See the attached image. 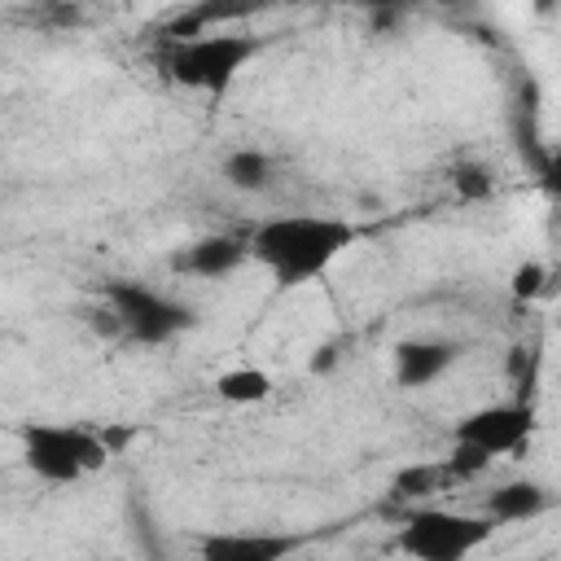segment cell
I'll return each instance as SVG.
<instances>
[{
    "label": "cell",
    "mask_w": 561,
    "mask_h": 561,
    "mask_svg": "<svg viewBox=\"0 0 561 561\" xmlns=\"http://www.w3.org/2000/svg\"><path fill=\"white\" fill-rule=\"evenodd\" d=\"M92 329H96L101 337H123V329H118V320H114L110 307H96V311H92Z\"/></svg>",
    "instance_id": "e0dca14e"
},
{
    "label": "cell",
    "mask_w": 561,
    "mask_h": 561,
    "mask_svg": "<svg viewBox=\"0 0 561 561\" xmlns=\"http://www.w3.org/2000/svg\"><path fill=\"white\" fill-rule=\"evenodd\" d=\"M219 180H224L232 193H263V188L276 180V162H272V153H263V149H254V145H241V149L224 153Z\"/></svg>",
    "instance_id": "8fae6325"
},
{
    "label": "cell",
    "mask_w": 561,
    "mask_h": 561,
    "mask_svg": "<svg viewBox=\"0 0 561 561\" xmlns=\"http://www.w3.org/2000/svg\"><path fill=\"white\" fill-rule=\"evenodd\" d=\"M259 39L241 35V31H202L188 39H162L158 48V70L167 83L188 88V92H206V96H224L237 75L254 61Z\"/></svg>",
    "instance_id": "7a4b0ae2"
},
{
    "label": "cell",
    "mask_w": 561,
    "mask_h": 561,
    "mask_svg": "<svg viewBox=\"0 0 561 561\" xmlns=\"http://www.w3.org/2000/svg\"><path fill=\"white\" fill-rule=\"evenodd\" d=\"M456 443L465 447H478L482 456H513L522 451L530 438H535V408L526 399H508V403H486V408H473L469 416L456 421L451 430Z\"/></svg>",
    "instance_id": "8992f818"
},
{
    "label": "cell",
    "mask_w": 561,
    "mask_h": 561,
    "mask_svg": "<svg viewBox=\"0 0 561 561\" xmlns=\"http://www.w3.org/2000/svg\"><path fill=\"white\" fill-rule=\"evenodd\" d=\"M508 289H513V298H539L543 289H548V267L543 263H535V259H526V263H517L513 267V280H508Z\"/></svg>",
    "instance_id": "9a60e30c"
},
{
    "label": "cell",
    "mask_w": 561,
    "mask_h": 561,
    "mask_svg": "<svg viewBox=\"0 0 561 561\" xmlns=\"http://www.w3.org/2000/svg\"><path fill=\"white\" fill-rule=\"evenodd\" d=\"M456 359H460V342H447V337H403L394 346V381L403 390H425Z\"/></svg>",
    "instance_id": "ba28073f"
},
{
    "label": "cell",
    "mask_w": 561,
    "mask_h": 561,
    "mask_svg": "<svg viewBox=\"0 0 561 561\" xmlns=\"http://www.w3.org/2000/svg\"><path fill=\"white\" fill-rule=\"evenodd\" d=\"M245 259H250L245 237H237V232H210V237L188 241L180 254H171V267L175 272H188L197 280H219V276H232Z\"/></svg>",
    "instance_id": "9c48e42d"
},
{
    "label": "cell",
    "mask_w": 561,
    "mask_h": 561,
    "mask_svg": "<svg viewBox=\"0 0 561 561\" xmlns=\"http://www.w3.org/2000/svg\"><path fill=\"white\" fill-rule=\"evenodd\" d=\"M105 307L114 311L118 329L127 342H140V346H167L175 342L180 333H188L197 324L193 307L145 285V280H131V276H118V280H105Z\"/></svg>",
    "instance_id": "277c9868"
},
{
    "label": "cell",
    "mask_w": 561,
    "mask_h": 561,
    "mask_svg": "<svg viewBox=\"0 0 561 561\" xmlns=\"http://www.w3.org/2000/svg\"><path fill=\"white\" fill-rule=\"evenodd\" d=\"M355 241H359V228L342 215H272L245 237L250 259L280 289L324 276Z\"/></svg>",
    "instance_id": "6da1fadb"
},
{
    "label": "cell",
    "mask_w": 561,
    "mask_h": 561,
    "mask_svg": "<svg viewBox=\"0 0 561 561\" xmlns=\"http://www.w3.org/2000/svg\"><path fill=\"white\" fill-rule=\"evenodd\" d=\"M451 188H456L460 197L478 202V197H486V193H491V175H486V167H482V162H460V167L451 171Z\"/></svg>",
    "instance_id": "2e32d148"
},
{
    "label": "cell",
    "mask_w": 561,
    "mask_h": 561,
    "mask_svg": "<svg viewBox=\"0 0 561 561\" xmlns=\"http://www.w3.org/2000/svg\"><path fill=\"white\" fill-rule=\"evenodd\" d=\"M443 482H447L443 465H425V460H416V465H403V469L390 478V495L403 500V504H421V500L434 495Z\"/></svg>",
    "instance_id": "4fadbf2b"
},
{
    "label": "cell",
    "mask_w": 561,
    "mask_h": 561,
    "mask_svg": "<svg viewBox=\"0 0 561 561\" xmlns=\"http://www.w3.org/2000/svg\"><path fill=\"white\" fill-rule=\"evenodd\" d=\"M337 364V346H320V355H311V373H329Z\"/></svg>",
    "instance_id": "ac0fdd59"
},
{
    "label": "cell",
    "mask_w": 561,
    "mask_h": 561,
    "mask_svg": "<svg viewBox=\"0 0 561 561\" xmlns=\"http://www.w3.org/2000/svg\"><path fill=\"white\" fill-rule=\"evenodd\" d=\"M18 456H22L26 473H35L39 482H48V486H75L88 473L105 469L110 443L101 434H92L88 425L26 421L18 430Z\"/></svg>",
    "instance_id": "3957f363"
},
{
    "label": "cell",
    "mask_w": 561,
    "mask_h": 561,
    "mask_svg": "<svg viewBox=\"0 0 561 561\" xmlns=\"http://www.w3.org/2000/svg\"><path fill=\"white\" fill-rule=\"evenodd\" d=\"M552 508V491L535 478H513V482H500L495 491H486L482 500V517H491L495 526H513V522H530L539 513Z\"/></svg>",
    "instance_id": "30bf717a"
},
{
    "label": "cell",
    "mask_w": 561,
    "mask_h": 561,
    "mask_svg": "<svg viewBox=\"0 0 561 561\" xmlns=\"http://www.w3.org/2000/svg\"><path fill=\"white\" fill-rule=\"evenodd\" d=\"M491 535H495V522L482 513L412 508V513H403L394 548L412 561H469Z\"/></svg>",
    "instance_id": "5b68a950"
},
{
    "label": "cell",
    "mask_w": 561,
    "mask_h": 561,
    "mask_svg": "<svg viewBox=\"0 0 561 561\" xmlns=\"http://www.w3.org/2000/svg\"><path fill=\"white\" fill-rule=\"evenodd\" d=\"M298 543L285 530H210L197 543V561H289Z\"/></svg>",
    "instance_id": "52a82bcc"
},
{
    "label": "cell",
    "mask_w": 561,
    "mask_h": 561,
    "mask_svg": "<svg viewBox=\"0 0 561 561\" xmlns=\"http://www.w3.org/2000/svg\"><path fill=\"white\" fill-rule=\"evenodd\" d=\"M215 394L224 403H237V408H250V403H263L272 394V377L254 364H237V368H224L215 377Z\"/></svg>",
    "instance_id": "7c38bea8"
},
{
    "label": "cell",
    "mask_w": 561,
    "mask_h": 561,
    "mask_svg": "<svg viewBox=\"0 0 561 561\" xmlns=\"http://www.w3.org/2000/svg\"><path fill=\"white\" fill-rule=\"evenodd\" d=\"M482 469H491V456H482L478 447H465V443H456L451 447V456L443 460V473H447V482L456 478V482H465V478H478Z\"/></svg>",
    "instance_id": "5bb4252c"
}]
</instances>
